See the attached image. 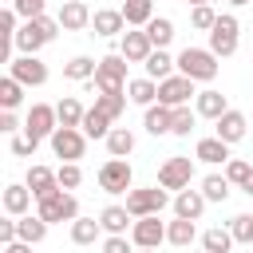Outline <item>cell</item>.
Returning a JSON list of instances; mask_svg holds the SVG:
<instances>
[{
	"mask_svg": "<svg viewBox=\"0 0 253 253\" xmlns=\"http://www.w3.org/2000/svg\"><path fill=\"white\" fill-rule=\"evenodd\" d=\"M55 36H59V20H51V16L24 20L20 32H16V51L20 55H40V47H47Z\"/></svg>",
	"mask_w": 253,
	"mask_h": 253,
	"instance_id": "obj_1",
	"label": "cell"
},
{
	"mask_svg": "<svg viewBox=\"0 0 253 253\" xmlns=\"http://www.w3.org/2000/svg\"><path fill=\"white\" fill-rule=\"evenodd\" d=\"M126 55L123 51H111V55H103L99 59V67H95V79H87V87L91 91H103V95H123L126 91Z\"/></svg>",
	"mask_w": 253,
	"mask_h": 253,
	"instance_id": "obj_2",
	"label": "cell"
},
{
	"mask_svg": "<svg viewBox=\"0 0 253 253\" xmlns=\"http://www.w3.org/2000/svg\"><path fill=\"white\" fill-rule=\"evenodd\" d=\"M178 71L190 75L194 83H213L217 71H221V63H217V55L210 47H182L178 51Z\"/></svg>",
	"mask_w": 253,
	"mask_h": 253,
	"instance_id": "obj_3",
	"label": "cell"
},
{
	"mask_svg": "<svg viewBox=\"0 0 253 253\" xmlns=\"http://www.w3.org/2000/svg\"><path fill=\"white\" fill-rule=\"evenodd\" d=\"M123 206L130 210V217H150V213H162L170 206V190L166 186H130Z\"/></svg>",
	"mask_w": 253,
	"mask_h": 253,
	"instance_id": "obj_4",
	"label": "cell"
},
{
	"mask_svg": "<svg viewBox=\"0 0 253 253\" xmlns=\"http://www.w3.org/2000/svg\"><path fill=\"white\" fill-rule=\"evenodd\" d=\"M36 213L47 225H63V221H75L79 217V202H75L71 190H55V194H47V198L36 202Z\"/></svg>",
	"mask_w": 253,
	"mask_h": 253,
	"instance_id": "obj_5",
	"label": "cell"
},
{
	"mask_svg": "<svg viewBox=\"0 0 253 253\" xmlns=\"http://www.w3.org/2000/svg\"><path fill=\"white\" fill-rule=\"evenodd\" d=\"M241 24H237V16L233 12H221L217 16V24L210 28V51L217 55V59H229L233 51H237V43H241Z\"/></svg>",
	"mask_w": 253,
	"mask_h": 253,
	"instance_id": "obj_6",
	"label": "cell"
},
{
	"mask_svg": "<svg viewBox=\"0 0 253 253\" xmlns=\"http://www.w3.org/2000/svg\"><path fill=\"white\" fill-rule=\"evenodd\" d=\"M59 130V115H55V107L51 103H32V111L24 115V134L40 146L43 138H51Z\"/></svg>",
	"mask_w": 253,
	"mask_h": 253,
	"instance_id": "obj_7",
	"label": "cell"
},
{
	"mask_svg": "<svg viewBox=\"0 0 253 253\" xmlns=\"http://www.w3.org/2000/svg\"><path fill=\"white\" fill-rule=\"evenodd\" d=\"M47 142H51V154L63 158V162H79L83 150H87V134H83V126H59Z\"/></svg>",
	"mask_w": 253,
	"mask_h": 253,
	"instance_id": "obj_8",
	"label": "cell"
},
{
	"mask_svg": "<svg viewBox=\"0 0 253 253\" xmlns=\"http://www.w3.org/2000/svg\"><path fill=\"white\" fill-rule=\"evenodd\" d=\"M130 182H134V170H130L126 158H107L99 166V190L103 194H126Z\"/></svg>",
	"mask_w": 253,
	"mask_h": 253,
	"instance_id": "obj_9",
	"label": "cell"
},
{
	"mask_svg": "<svg viewBox=\"0 0 253 253\" xmlns=\"http://www.w3.org/2000/svg\"><path fill=\"white\" fill-rule=\"evenodd\" d=\"M190 99H198L190 75L178 71V75H170V79H158V103H166V107H186Z\"/></svg>",
	"mask_w": 253,
	"mask_h": 253,
	"instance_id": "obj_10",
	"label": "cell"
},
{
	"mask_svg": "<svg viewBox=\"0 0 253 253\" xmlns=\"http://www.w3.org/2000/svg\"><path fill=\"white\" fill-rule=\"evenodd\" d=\"M190 182H194V158L174 154V158H166V162L158 166V186H166V190H186Z\"/></svg>",
	"mask_w": 253,
	"mask_h": 253,
	"instance_id": "obj_11",
	"label": "cell"
},
{
	"mask_svg": "<svg viewBox=\"0 0 253 253\" xmlns=\"http://www.w3.org/2000/svg\"><path fill=\"white\" fill-rule=\"evenodd\" d=\"M8 75L20 79L24 87H43V83H47V63H43L40 55H16V59L8 63Z\"/></svg>",
	"mask_w": 253,
	"mask_h": 253,
	"instance_id": "obj_12",
	"label": "cell"
},
{
	"mask_svg": "<svg viewBox=\"0 0 253 253\" xmlns=\"http://www.w3.org/2000/svg\"><path fill=\"white\" fill-rule=\"evenodd\" d=\"M130 241H134L138 249H158V245L166 241V221H158V213H150V217H134V225H130Z\"/></svg>",
	"mask_w": 253,
	"mask_h": 253,
	"instance_id": "obj_13",
	"label": "cell"
},
{
	"mask_svg": "<svg viewBox=\"0 0 253 253\" xmlns=\"http://www.w3.org/2000/svg\"><path fill=\"white\" fill-rule=\"evenodd\" d=\"M119 51L126 55V63H146V55L154 51V43H150L146 28H126L119 36Z\"/></svg>",
	"mask_w": 253,
	"mask_h": 253,
	"instance_id": "obj_14",
	"label": "cell"
},
{
	"mask_svg": "<svg viewBox=\"0 0 253 253\" xmlns=\"http://www.w3.org/2000/svg\"><path fill=\"white\" fill-rule=\"evenodd\" d=\"M0 202H4V213H8V217H24V213H32L36 194L28 190V182H8L4 194H0Z\"/></svg>",
	"mask_w": 253,
	"mask_h": 253,
	"instance_id": "obj_15",
	"label": "cell"
},
{
	"mask_svg": "<svg viewBox=\"0 0 253 253\" xmlns=\"http://www.w3.org/2000/svg\"><path fill=\"white\" fill-rule=\"evenodd\" d=\"M123 32H126L123 8H95V16H91V36L111 40V36H123Z\"/></svg>",
	"mask_w": 253,
	"mask_h": 253,
	"instance_id": "obj_16",
	"label": "cell"
},
{
	"mask_svg": "<svg viewBox=\"0 0 253 253\" xmlns=\"http://www.w3.org/2000/svg\"><path fill=\"white\" fill-rule=\"evenodd\" d=\"M91 16H95V12H91L83 0H63V8H59L55 20H59L63 32H87V28H91Z\"/></svg>",
	"mask_w": 253,
	"mask_h": 253,
	"instance_id": "obj_17",
	"label": "cell"
},
{
	"mask_svg": "<svg viewBox=\"0 0 253 253\" xmlns=\"http://www.w3.org/2000/svg\"><path fill=\"white\" fill-rule=\"evenodd\" d=\"M245 130H249V119H245L241 111H233V107L213 123V134H217L221 142H229V146H233V142H241V138H245Z\"/></svg>",
	"mask_w": 253,
	"mask_h": 253,
	"instance_id": "obj_18",
	"label": "cell"
},
{
	"mask_svg": "<svg viewBox=\"0 0 253 253\" xmlns=\"http://www.w3.org/2000/svg\"><path fill=\"white\" fill-rule=\"evenodd\" d=\"M194 111H198V119H210V123H217V119L229 111V99H225L221 91L206 87V91H198V99H194Z\"/></svg>",
	"mask_w": 253,
	"mask_h": 253,
	"instance_id": "obj_19",
	"label": "cell"
},
{
	"mask_svg": "<svg viewBox=\"0 0 253 253\" xmlns=\"http://www.w3.org/2000/svg\"><path fill=\"white\" fill-rule=\"evenodd\" d=\"M194 158H198V162H206V166H225V162H229V142H221L217 134H210V138H198V146H194Z\"/></svg>",
	"mask_w": 253,
	"mask_h": 253,
	"instance_id": "obj_20",
	"label": "cell"
},
{
	"mask_svg": "<svg viewBox=\"0 0 253 253\" xmlns=\"http://www.w3.org/2000/svg\"><path fill=\"white\" fill-rule=\"evenodd\" d=\"M24 182H28V190L36 194V202L47 198V194H55V190H63V186H59V174H55L51 166H32Z\"/></svg>",
	"mask_w": 253,
	"mask_h": 253,
	"instance_id": "obj_21",
	"label": "cell"
},
{
	"mask_svg": "<svg viewBox=\"0 0 253 253\" xmlns=\"http://www.w3.org/2000/svg\"><path fill=\"white\" fill-rule=\"evenodd\" d=\"M206 206H210V202H206L202 190H190V186H186V190L174 194V217H190V221H198Z\"/></svg>",
	"mask_w": 253,
	"mask_h": 253,
	"instance_id": "obj_22",
	"label": "cell"
},
{
	"mask_svg": "<svg viewBox=\"0 0 253 253\" xmlns=\"http://www.w3.org/2000/svg\"><path fill=\"white\" fill-rule=\"evenodd\" d=\"M170 123H174V107H166V103H150L146 107V115H142V126H146V134H170Z\"/></svg>",
	"mask_w": 253,
	"mask_h": 253,
	"instance_id": "obj_23",
	"label": "cell"
},
{
	"mask_svg": "<svg viewBox=\"0 0 253 253\" xmlns=\"http://www.w3.org/2000/svg\"><path fill=\"white\" fill-rule=\"evenodd\" d=\"M174 67H178V55H170L166 47H154V51L146 55V63H142V71H146L150 79H170Z\"/></svg>",
	"mask_w": 253,
	"mask_h": 253,
	"instance_id": "obj_24",
	"label": "cell"
},
{
	"mask_svg": "<svg viewBox=\"0 0 253 253\" xmlns=\"http://www.w3.org/2000/svg\"><path fill=\"white\" fill-rule=\"evenodd\" d=\"M126 99H130L134 107H150V103H158V79H150V75H142V79H126Z\"/></svg>",
	"mask_w": 253,
	"mask_h": 253,
	"instance_id": "obj_25",
	"label": "cell"
},
{
	"mask_svg": "<svg viewBox=\"0 0 253 253\" xmlns=\"http://www.w3.org/2000/svg\"><path fill=\"white\" fill-rule=\"evenodd\" d=\"M194 237H198V225H194L190 217H174V221H166V241H170L174 249H190Z\"/></svg>",
	"mask_w": 253,
	"mask_h": 253,
	"instance_id": "obj_26",
	"label": "cell"
},
{
	"mask_svg": "<svg viewBox=\"0 0 253 253\" xmlns=\"http://www.w3.org/2000/svg\"><path fill=\"white\" fill-rule=\"evenodd\" d=\"M103 142H107L111 158H130L134 154V130H126V126H111V134Z\"/></svg>",
	"mask_w": 253,
	"mask_h": 253,
	"instance_id": "obj_27",
	"label": "cell"
},
{
	"mask_svg": "<svg viewBox=\"0 0 253 253\" xmlns=\"http://www.w3.org/2000/svg\"><path fill=\"white\" fill-rule=\"evenodd\" d=\"M95 67H99V59H91V55H71V59L63 63V79L87 83V79H95Z\"/></svg>",
	"mask_w": 253,
	"mask_h": 253,
	"instance_id": "obj_28",
	"label": "cell"
},
{
	"mask_svg": "<svg viewBox=\"0 0 253 253\" xmlns=\"http://www.w3.org/2000/svg\"><path fill=\"white\" fill-rule=\"evenodd\" d=\"M99 221H103V233H126V229L134 225V217H130L126 206H107V210L99 213Z\"/></svg>",
	"mask_w": 253,
	"mask_h": 253,
	"instance_id": "obj_29",
	"label": "cell"
},
{
	"mask_svg": "<svg viewBox=\"0 0 253 253\" xmlns=\"http://www.w3.org/2000/svg\"><path fill=\"white\" fill-rule=\"evenodd\" d=\"M123 16L126 28H146L154 20V0H123Z\"/></svg>",
	"mask_w": 253,
	"mask_h": 253,
	"instance_id": "obj_30",
	"label": "cell"
},
{
	"mask_svg": "<svg viewBox=\"0 0 253 253\" xmlns=\"http://www.w3.org/2000/svg\"><path fill=\"white\" fill-rule=\"evenodd\" d=\"M16 229H20V241H32V245H40V241L47 237V221H43L40 213H24V217H16Z\"/></svg>",
	"mask_w": 253,
	"mask_h": 253,
	"instance_id": "obj_31",
	"label": "cell"
},
{
	"mask_svg": "<svg viewBox=\"0 0 253 253\" xmlns=\"http://www.w3.org/2000/svg\"><path fill=\"white\" fill-rule=\"evenodd\" d=\"M55 115H59V126H83L87 107H83L75 95H67V99H59V103H55Z\"/></svg>",
	"mask_w": 253,
	"mask_h": 253,
	"instance_id": "obj_32",
	"label": "cell"
},
{
	"mask_svg": "<svg viewBox=\"0 0 253 253\" xmlns=\"http://www.w3.org/2000/svg\"><path fill=\"white\" fill-rule=\"evenodd\" d=\"M99 233H103V221H95V217H75L71 221V241L75 245H95Z\"/></svg>",
	"mask_w": 253,
	"mask_h": 253,
	"instance_id": "obj_33",
	"label": "cell"
},
{
	"mask_svg": "<svg viewBox=\"0 0 253 253\" xmlns=\"http://www.w3.org/2000/svg\"><path fill=\"white\" fill-rule=\"evenodd\" d=\"M233 245H237V241H233L229 225H213V229L202 233V249H210V253H229Z\"/></svg>",
	"mask_w": 253,
	"mask_h": 253,
	"instance_id": "obj_34",
	"label": "cell"
},
{
	"mask_svg": "<svg viewBox=\"0 0 253 253\" xmlns=\"http://www.w3.org/2000/svg\"><path fill=\"white\" fill-rule=\"evenodd\" d=\"M111 123H115V119H107L99 107H87V115H83V134H87V138H107V134H111Z\"/></svg>",
	"mask_w": 253,
	"mask_h": 253,
	"instance_id": "obj_35",
	"label": "cell"
},
{
	"mask_svg": "<svg viewBox=\"0 0 253 253\" xmlns=\"http://www.w3.org/2000/svg\"><path fill=\"white\" fill-rule=\"evenodd\" d=\"M146 36H150L154 47H170V40H174V20H170V16H154V20L146 24Z\"/></svg>",
	"mask_w": 253,
	"mask_h": 253,
	"instance_id": "obj_36",
	"label": "cell"
},
{
	"mask_svg": "<svg viewBox=\"0 0 253 253\" xmlns=\"http://www.w3.org/2000/svg\"><path fill=\"white\" fill-rule=\"evenodd\" d=\"M20 103H24V83L12 79V75H4L0 79V111H16Z\"/></svg>",
	"mask_w": 253,
	"mask_h": 253,
	"instance_id": "obj_37",
	"label": "cell"
},
{
	"mask_svg": "<svg viewBox=\"0 0 253 253\" xmlns=\"http://www.w3.org/2000/svg\"><path fill=\"white\" fill-rule=\"evenodd\" d=\"M229 186H233V182L225 178V170L202 178V194H206V202H225V198H229Z\"/></svg>",
	"mask_w": 253,
	"mask_h": 253,
	"instance_id": "obj_38",
	"label": "cell"
},
{
	"mask_svg": "<svg viewBox=\"0 0 253 253\" xmlns=\"http://www.w3.org/2000/svg\"><path fill=\"white\" fill-rule=\"evenodd\" d=\"M194 123H198V111H190V103H186V107H174L170 134H174V138H190V134H194Z\"/></svg>",
	"mask_w": 253,
	"mask_h": 253,
	"instance_id": "obj_39",
	"label": "cell"
},
{
	"mask_svg": "<svg viewBox=\"0 0 253 253\" xmlns=\"http://www.w3.org/2000/svg\"><path fill=\"white\" fill-rule=\"evenodd\" d=\"M126 103H130V99H126V91H123V95H103V91L95 95V107H99L107 119H119V115L126 111Z\"/></svg>",
	"mask_w": 253,
	"mask_h": 253,
	"instance_id": "obj_40",
	"label": "cell"
},
{
	"mask_svg": "<svg viewBox=\"0 0 253 253\" xmlns=\"http://www.w3.org/2000/svg\"><path fill=\"white\" fill-rule=\"evenodd\" d=\"M229 233L237 245H253V213H237L229 217Z\"/></svg>",
	"mask_w": 253,
	"mask_h": 253,
	"instance_id": "obj_41",
	"label": "cell"
},
{
	"mask_svg": "<svg viewBox=\"0 0 253 253\" xmlns=\"http://www.w3.org/2000/svg\"><path fill=\"white\" fill-rule=\"evenodd\" d=\"M190 24H194L198 32H210V28L217 24V12H213L210 4H194V8H190Z\"/></svg>",
	"mask_w": 253,
	"mask_h": 253,
	"instance_id": "obj_42",
	"label": "cell"
},
{
	"mask_svg": "<svg viewBox=\"0 0 253 253\" xmlns=\"http://www.w3.org/2000/svg\"><path fill=\"white\" fill-rule=\"evenodd\" d=\"M99 249H103V253H134V249H138V245H134V241H130V237H126V233H107V237H103V245H99Z\"/></svg>",
	"mask_w": 253,
	"mask_h": 253,
	"instance_id": "obj_43",
	"label": "cell"
},
{
	"mask_svg": "<svg viewBox=\"0 0 253 253\" xmlns=\"http://www.w3.org/2000/svg\"><path fill=\"white\" fill-rule=\"evenodd\" d=\"M249 174H253V166H249L245 158H229V162H225V178H229L233 186H245Z\"/></svg>",
	"mask_w": 253,
	"mask_h": 253,
	"instance_id": "obj_44",
	"label": "cell"
},
{
	"mask_svg": "<svg viewBox=\"0 0 253 253\" xmlns=\"http://www.w3.org/2000/svg\"><path fill=\"white\" fill-rule=\"evenodd\" d=\"M55 174H59V186H63V190H75V186L83 182L79 162H59V170H55Z\"/></svg>",
	"mask_w": 253,
	"mask_h": 253,
	"instance_id": "obj_45",
	"label": "cell"
},
{
	"mask_svg": "<svg viewBox=\"0 0 253 253\" xmlns=\"http://www.w3.org/2000/svg\"><path fill=\"white\" fill-rule=\"evenodd\" d=\"M12 8H16V16H20V20L47 16V12H43V8H47V0H12Z\"/></svg>",
	"mask_w": 253,
	"mask_h": 253,
	"instance_id": "obj_46",
	"label": "cell"
},
{
	"mask_svg": "<svg viewBox=\"0 0 253 253\" xmlns=\"http://www.w3.org/2000/svg\"><path fill=\"white\" fill-rule=\"evenodd\" d=\"M0 130H4V134H16V130H24L20 115H16V111H0Z\"/></svg>",
	"mask_w": 253,
	"mask_h": 253,
	"instance_id": "obj_47",
	"label": "cell"
},
{
	"mask_svg": "<svg viewBox=\"0 0 253 253\" xmlns=\"http://www.w3.org/2000/svg\"><path fill=\"white\" fill-rule=\"evenodd\" d=\"M12 154H20V158H28V154H36V142H32L28 134H12Z\"/></svg>",
	"mask_w": 253,
	"mask_h": 253,
	"instance_id": "obj_48",
	"label": "cell"
},
{
	"mask_svg": "<svg viewBox=\"0 0 253 253\" xmlns=\"http://www.w3.org/2000/svg\"><path fill=\"white\" fill-rule=\"evenodd\" d=\"M16 237H20V229H16V217L0 221V245H8V241H16Z\"/></svg>",
	"mask_w": 253,
	"mask_h": 253,
	"instance_id": "obj_49",
	"label": "cell"
},
{
	"mask_svg": "<svg viewBox=\"0 0 253 253\" xmlns=\"http://www.w3.org/2000/svg\"><path fill=\"white\" fill-rule=\"evenodd\" d=\"M0 253H32V241H8V245H0Z\"/></svg>",
	"mask_w": 253,
	"mask_h": 253,
	"instance_id": "obj_50",
	"label": "cell"
},
{
	"mask_svg": "<svg viewBox=\"0 0 253 253\" xmlns=\"http://www.w3.org/2000/svg\"><path fill=\"white\" fill-rule=\"evenodd\" d=\"M241 194H249V198H253V174L245 178V186H241Z\"/></svg>",
	"mask_w": 253,
	"mask_h": 253,
	"instance_id": "obj_51",
	"label": "cell"
},
{
	"mask_svg": "<svg viewBox=\"0 0 253 253\" xmlns=\"http://www.w3.org/2000/svg\"><path fill=\"white\" fill-rule=\"evenodd\" d=\"M225 4H229V8H245L249 0H225Z\"/></svg>",
	"mask_w": 253,
	"mask_h": 253,
	"instance_id": "obj_52",
	"label": "cell"
},
{
	"mask_svg": "<svg viewBox=\"0 0 253 253\" xmlns=\"http://www.w3.org/2000/svg\"><path fill=\"white\" fill-rule=\"evenodd\" d=\"M134 253H158V249H134Z\"/></svg>",
	"mask_w": 253,
	"mask_h": 253,
	"instance_id": "obj_53",
	"label": "cell"
},
{
	"mask_svg": "<svg viewBox=\"0 0 253 253\" xmlns=\"http://www.w3.org/2000/svg\"><path fill=\"white\" fill-rule=\"evenodd\" d=\"M186 4H210V0H186Z\"/></svg>",
	"mask_w": 253,
	"mask_h": 253,
	"instance_id": "obj_54",
	"label": "cell"
},
{
	"mask_svg": "<svg viewBox=\"0 0 253 253\" xmlns=\"http://www.w3.org/2000/svg\"><path fill=\"white\" fill-rule=\"evenodd\" d=\"M202 253H210V249H202Z\"/></svg>",
	"mask_w": 253,
	"mask_h": 253,
	"instance_id": "obj_55",
	"label": "cell"
}]
</instances>
